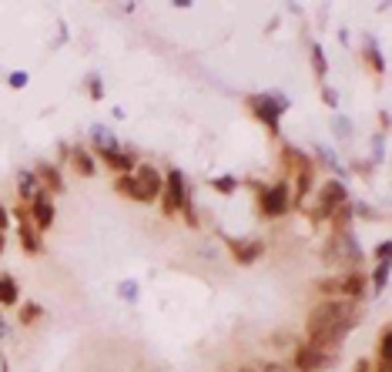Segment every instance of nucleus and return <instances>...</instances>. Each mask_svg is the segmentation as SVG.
<instances>
[{"mask_svg": "<svg viewBox=\"0 0 392 372\" xmlns=\"http://www.w3.org/2000/svg\"><path fill=\"white\" fill-rule=\"evenodd\" d=\"M356 325V302L352 298H325L309 316V346L325 352L336 349Z\"/></svg>", "mask_w": 392, "mask_h": 372, "instance_id": "nucleus-1", "label": "nucleus"}, {"mask_svg": "<svg viewBox=\"0 0 392 372\" xmlns=\"http://www.w3.org/2000/svg\"><path fill=\"white\" fill-rule=\"evenodd\" d=\"M342 201H345V185H342V181H325V185L318 188V211H315V218H318V222L329 218L336 208H342Z\"/></svg>", "mask_w": 392, "mask_h": 372, "instance_id": "nucleus-2", "label": "nucleus"}, {"mask_svg": "<svg viewBox=\"0 0 392 372\" xmlns=\"http://www.w3.org/2000/svg\"><path fill=\"white\" fill-rule=\"evenodd\" d=\"M134 185H138V195L141 201H155L161 192H164V178L151 168V165H141L138 174H134Z\"/></svg>", "mask_w": 392, "mask_h": 372, "instance_id": "nucleus-3", "label": "nucleus"}, {"mask_svg": "<svg viewBox=\"0 0 392 372\" xmlns=\"http://www.w3.org/2000/svg\"><path fill=\"white\" fill-rule=\"evenodd\" d=\"M261 211L268 218H279L288 211V181H275L265 195H261Z\"/></svg>", "mask_w": 392, "mask_h": 372, "instance_id": "nucleus-4", "label": "nucleus"}, {"mask_svg": "<svg viewBox=\"0 0 392 372\" xmlns=\"http://www.w3.org/2000/svg\"><path fill=\"white\" fill-rule=\"evenodd\" d=\"M30 218H34V228L37 231H47L54 225V198H51V192H37L34 195V201H30Z\"/></svg>", "mask_w": 392, "mask_h": 372, "instance_id": "nucleus-5", "label": "nucleus"}, {"mask_svg": "<svg viewBox=\"0 0 392 372\" xmlns=\"http://www.w3.org/2000/svg\"><path fill=\"white\" fill-rule=\"evenodd\" d=\"M164 188H168V195H164V215H175L178 208L188 205V195H184V174L182 172H168Z\"/></svg>", "mask_w": 392, "mask_h": 372, "instance_id": "nucleus-6", "label": "nucleus"}, {"mask_svg": "<svg viewBox=\"0 0 392 372\" xmlns=\"http://www.w3.org/2000/svg\"><path fill=\"white\" fill-rule=\"evenodd\" d=\"M252 107H255V114H259L261 121L268 124V131H279V114L285 111V101L282 98H255Z\"/></svg>", "mask_w": 392, "mask_h": 372, "instance_id": "nucleus-7", "label": "nucleus"}, {"mask_svg": "<svg viewBox=\"0 0 392 372\" xmlns=\"http://www.w3.org/2000/svg\"><path fill=\"white\" fill-rule=\"evenodd\" d=\"M325 362H329V355H325V352H318V349H312L309 342L295 349V369H298V372H318Z\"/></svg>", "mask_w": 392, "mask_h": 372, "instance_id": "nucleus-8", "label": "nucleus"}, {"mask_svg": "<svg viewBox=\"0 0 392 372\" xmlns=\"http://www.w3.org/2000/svg\"><path fill=\"white\" fill-rule=\"evenodd\" d=\"M232 251H235V262L252 265L261 251H265V245H261V242H232Z\"/></svg>", "mask_w": 392, "mask_h": 372, "instance_id": "nucleus-9", "label": "nucleus"}, {"mask_svg": "<svg viewBox=\"0 0 392 372\" xmlns=\"http://www.w3.org/2000/svg\"><path fill=\"white\" fill-rule=\"evenodd\" d=\"M21 302V292H17V282L10 275H0V305H17Z\"/></svg>", "mask_w": 392, "mask_h": 372, "instance_id": "nucleus-10", "label": "nucleus"}, {"mask_svg": "<svg viewBox=\"0 0 392 372\" xmlns=\"http://www.w3.org/2000/svg\"><path fill=\"white\" fill-rule=\"evenodd\" d=\"M21 245H24V251H30V255H37L41 251V238H37V228L34 225H27V222H21Z\"/></svg>", "mask_w": 392, "mask_h": 372, "instance_id": "nucleus-11", "label": "nucleus"}, {"mask_svg": "<svg viewBox=\"0 0 392 372\" xmlns=\"http://www.w3.org/2000/svg\"><path fill=\"white\" fill-rule=\"evenodd\" d=\"M17 192H21V198L34 201V195L41 192V188H37V174H30V172L21 174V181H17Z\"/></svg>", "mask_w": 392, "mask_h": 372, "instance_id": "nucleus-12", "label": "nucleus"}, {"mask_svg": "<svg viewBox=\"0 0 392 372\" xmlns=\"http://www.w3.org/2000/svg\"><path fill=\"white\" fill-rule=\"evenodd\" d=\"M71 161H74V168H78V174H84V178H91V174H94V161H91V154H87V151H74V154H71Z\"/></svg>", "mask_w": 392, "mask_h": 372, "instance_id": "nucleus-13", "label": "nucleus"}, {"mask_svg": "<svg viewBox=\"0 0 392 372\" xmlns=\"http://www.w3.org/2000/svg\"><path fill=\"white\" fill-rule=\"evenodd\" d=\"M37 174H41V178L51 185L54 192H61V188H64V181H61V174H57V168H54V165H41V168H37Z\"/></svg>", "mask_w": 392, "mask_h": 372, "instance_id": "nucleus-14", "label": "nucleus"}, {"mask_svg": "<svg viewBox=\"0 0 392 372\" xmlns=\"http://www.w3.org/2000/svg\"><path fill=\"white\" fill-rule=\"evenodd\" d=\"M118 192H121V195H128V198L141 201V195H138V185H134V174H121V178H118Z\"/></svg>", "mask_w": 392, "mask_h": 372, "instance_id": "nucleus-15", "label": "nucleus"}, {"mask_svg": "<svg viewBox=\"0 0 392 372\" xmlns=\"http://www.w3.org/2000/svg\"><path fill=\"white\" fill-rule=\"evenodd\" d=\"M37 316H41V305H37V302H24V305H21V322L24 325L37 322Z\"/></svg>", "mask_w": 392, "mask_h": 372, "instance_id": "nucleus-16", "label": "nucleus"}, {"mask_svg": "<svg viewBox=\"0 0 392 372\" xmlns=\"http://www.w3.org/2000/svg\"><path fill=\"white\" fill-rule=\"evenodd\" d=\"M215 188H218L221 195H232V192H235V188H238V181H235V178H232V174H221V178L215 181Z\"/></svg>", "mask_w": 392, "mask_h": 372, "instance_id": "nucleus-17", "label": "nucleus"}, {"mask_svg": "<svg viewBox=\"0 0 392 372\" xmlns=\"http://www.w3.org/2000/svg\"><path fill=\"white\" fill-rule=\"evenodd\" d=\"M382 362H392V332L389 329H382Z\"/></svg>", "mask_w": 392, "mask_h": 372, "instance_id": "nucleus-18", "label": "nucleus"}, {"mask_svg": "<svg viewBox=\"0 0 392 372\" xmlns=\"http://www.w3.org/2000/svg\"><path fill=\"white\" fill-rule=\"evenodd\" d=\"M312 64H315V71H318V74H325V54H322L318 44L312 48Z\"/></svg>", "mask_w": 392, "mask_h": 372, "instance_id": "nucleus-19", "label": "nucleus"}, {"mask_svg": "<svg viewBox=\"0 0 392 372\" xmlns=\"http://www.w3.org/2000/svg\"><path fill=\"white\" fill-rule=\"evenodd\" d=\"M386 272H389V262H382V265H379V272H375V278H372V282H375V289H386Z\"/></svg>", "mask_w": 392, "mask_h": 372, "instance_id": "nucleus-20", "label": "nucleus"}, {"mask_svg": "<svg viewBox=\"0 0 392 372\" xmlns=\"http://www.w3.org/2000/svg\"><path fill=\"white\" fill-rule=\"evenodd\" d=\"M375 255H379V262H386L389 258V242H382V245L375 248Z\"/></svg>", "mask_w": 392, "mask_h": 372, "instance_id": "nucleus-21", "label": "nucleus"}, {"mask_svg": "<svg viewBox=\"0 0 392 372\" xmlns=\"http://www.w3.org/2000/svg\"><path fill=\"white\" fill-rule=\"evenodd\" d=\"M27 84V74H14L10 77V87H24Z\"/></svg>", "mask_w": 392, "mask_h": 372, "instance_id": "nucleus-22", "label": "nucleus"}, {"mask_svg": "<svg viewBox=\"0 0 392 372\" xmlns=\"http://www.w3.org/2000/svg\"><path fill=\"white\" fill-rule=\"evenodd\" d=\"M7 225H10V215H7L3 205H0V231H7Z\"/></svg>", "mask_w": 392, "mask_h": 372, "instance_id": "nucleus-23", "label": "nucleus"}, {"mask_svg": "<svg viewBox=\"0 0 392 372\" xmlns=\"http://www.w3.org/2000/svg\"><path fill=\"white\" fill-rule=\"evenodd\" d=\"M3 242H7V238H3V231H0V251H3Z\"/></svg>", "mask_w": 392, "mask_h": 372, "instance_id": "nucleus-24", "label": "nucleus"}]
</instances>
